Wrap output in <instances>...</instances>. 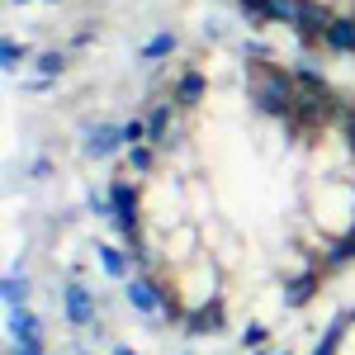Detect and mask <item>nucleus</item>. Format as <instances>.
Listing matches in <instances>:
<instances>
[{"label":"nucleus","instance_id":"obj_14","mask_svg":"<svg viewBox=\"0 0 355 355\" xmlns=\"http://www.w3.org/2000/svg\"><path fill=\"white\" fill-rule=\"evenodd\" d=\"M24 57H28L24 43H15V38H5V43H0V67H5V71H19V67H24Z\"/></svg>","mask_w":355,"mask_h":355},{"label":"nucleus","instance_id":"obj_4","mask_svg":"<svg viewBox=\"0 0 355 355\" xmlns=\"http://www.w3.org/2000/svg\"><path fill=\"white\" fill-rule=\"evenodd\" d=\"M119 147H128V142H123V128H114V123H95V128H90V137L81 142V152H85V157H95V162L114 157Z\"/></svg>","mask_w":355,"mask_h":355},{"label":"nucleus","instance_id":"obj_25","mask_svg":"<svg viewBox=\"0 0 355 355\" xmlns=\"http://www.w3.org/2000/svg\"><path fill=\"white\" fill-rule=\"evenodd\" d=\"M10 5H28V0H10Z\"/></svg>","mask_w":355,"mask_h":355},{"label":"nucleus","instance_id":"obj_1","mask_svg":"<svg viewBox=\"0 0 355 355\" xmlns=\"http://www.w3.org/2000/svg\"><path fill=\"white\" fill-rule=\"evenodd\" d=\"M251 100L270 119H289L294 114V71H284V67H275V62L261 57L251 67Z\"/></svg>","mask_w":355,"mask_h":355},{"label":"nucleus","instance_id":"obj_12","mask_svg":"<svg viewBox=\"0 0 355 355\" xmlns=\"http://www.w3.org/2000/svg\"><path fill=\"white\" fill-rule=\"evenodd\" d=\"M95 251H100V270L110 279H128V256L119 246H95Z\"/></svg>","mask_w":355,"mask_h":355},{"label":"nucleus","instance_id":"obj_22","mask_svg":"<svg viewBox=\"0 0 355 355\" xmlns=\"http://www.w3.org/2000/svg\"><path fill=\"white\" fill-rule=\"evenodd\" d=\"M10 355H43V341H15Z\"/></svg>","mask_w":355,"mask_h":355},{"label":"nucleus","instance_id":"obj_24","mask_svg":"<svg viewBox=\"0 0 355 355\" xmlns=\"http://www.w3.org/2000/svg\"><path fill=\"white\" fill-rule=\"evenodd\" d=\"M246 355H266V351H261V346H256V351H246Z\"/></svg>","mask_w":355,"mask_h":355},{"label":"nucleus","instance_id":"obj_26","mask_svg":"<svg viewBox=\"0 0 355 355\" xmlns=\"http://www.w3.org/2000/svg\"><path fill=\"white\" fill-rule=\"evenodd\" d=\"M48 5H57V0H48Z\"/></svg>","mask_w":355,"mask_h":355},{"label":"nucleus","instance_id":"obj_19","mask_svg":"<svg viewBox=\"0 0 355 355\" xmlns=\"http://www.w3.org/2000/svg\"><path fill=\"white\" fill-rule=\"evenodd\" d=\"M123 142H128V147H137V142H147V123H137V119H128V123H123Z\"/></svg>","mask_w":355,"mask_h":355},{"label":"nucleus","instance_id":"obj_3","mask_svg":"<svg viewBox=\"0 0 355 355\" xmlns=\"http://www.w3.org/2000/svg\"><path fill=\"white\" fill-rule=\"evenodd\" d=\"M62 308H67V322L71 327H90L95 322V294L85 284H67L62 289Z\"/></svg>","mask_w":355,"mask_h":355},{"label":"nucleus","instance_id":"obj_6","mask_svg":"<svg viewBox=\"0 0 355 355\" xmlns=\"http://www.w3.org/2000/svg\"><path fill=\"white\" fill-rule=\"evenodd\" d=\"M185 331H190V336H214V331H223V299L218 294L204 299L190 318H185Z\"/></svg>","mask_w":355,"mask_h":355},{"label":"nucleus","instance_id":"obj_18","mask_svg":"<svg viewBox=\"0 0 355 355\" xmlns=\"http://www.w3.org/2000/svg\"><path fill=\"white\" fill-rule=\"evenodd\" d=\"M38 71H43V76H62V71H67V57L57 53V48L38 53Z\"/></svg>","mask_w":355,"mask_h":355},{"label":"nucleus","instance_id":"obj_15","mask_svg":"<svg viewBox=\"0 0 355 355\" xmlns=\"http://www.w3.org/2000/svg\"><path fill=\"white\" fill-rule=\"evenodd\" d=\"M128 166L147 175V171L157 166V147H152V142H137V147H128Z\"/></svg>","mask_w":355,"mask_h":355},{"label":"nucleus","instance_id":"obj_20","mask_svg":"<svg viewBox=\"0 0 355 355\" xmlns=\"http://www.w3.org/2000/svg\"><path fill=\"white\" fill-rule=\"evenodd\" d=\"M90 214H95V218H114L110 194H90Z\"/></svg>","mask_w":355,"mask_h":355},{"label":"nucleus","instance_id":"obj_16","mask_svg":"<svg viewBox=\"0 0 355 355\" xmlns=\"http://www.w3.org/2000/svg\"><path fill=\"white\" fill-rule=\"evenodd\" d=\"M166 53H175V33H157V38L142 48V62H157V57H166Z\"/></svg>","mask_w":355,"mask_h":355},{"label":"nucleus","instance_id":"obj_17","mask_svg":"<svg viewBox=\"0 0 355 355\" xmlns=\"http://www.w3.org/2000/svg\"><path fill=\"white\" fill-rule=\"evenodd\" d=\"M341 336H346V322L336 318V322L327 327V336L318 341V351H313V355H336V346H341Z\"/></svg>","mask_w":355,"mask_h":355},{"label":"nucleus","instance_id":"obj_2","mask_svg":"<svg viewBox=\"0 0 355 355\" xmlns=\"http://www.w3.org/2000/svg\"><path fill=\"white\" fill-rule=\"evenodd\" d=\"M110 204H114V223H119V232L137 242L142 237V214H137V190L128 180H114L110 185Z\"/></svg>","mask_w":355,"mask_h":355},{"label":"nucleus","instance_id":"obj_23","mask_svg":"<svg viewBox=\"0 0 355 355\" xmlns=\"http://www.w3.org/2000/svg\"><path fill=\"white\" fill-rule=\"evenodd\" d=\"M114 355H137V351L133 346H114Z\"/></svg>","mask_w":355,"mask_h":355},{"label":"nucleus","instance_id":"obj_10","mask_svg":"<svg viewBox=\"0 0 355 355\" xmlns=\"http://www.w3.org/2000/svg\"><path fill=\"white\" fill-rule=\"evenodd\" d=\"M313 289H318V275H299V279H289V284H284V308H303V303L313 299Z\"/></svg>","mask_w":355,"mask_h":355},{"label":"nucleus","instance_id":"obj_13","mask_svg":"<svg viewBox=\"0 0 355 355\" xmlns=\"http://www.w3.org/2000/svg\"><path fill=\"white\" fill-rule=\"evenodd\" d=\"M0 299H5V308H24V303H28V279H24V275H5Z\"/></svg>","mask_w":355,"mask_h":355},{"label":"nucleus","instance_id":"obj_5","mask_svg":"<svg viewBox=\"0 0 355 355\" xmlns=\"http://www.w3.org/2000/svg\"><path fill=\"white\" fill-rule=\"evenodd\" d=\"M331 19H336V15H327L322 5H313V0H299V10H294V19H289V24L299 28L303 38H327Z\"/></svg>","mask_w":355,"mask_h":355},{"label":"nucleus","instance_id":"obj_7","mask_svg":"<svg viewBox=\"0 0 355 355\" xmlns=\"http://www.w3.org/2000/svg\"><path fill=\"white\" fill-rule=\"evenodd\" d=\"M10 341H43V322L28 308H10Z\"/></svg>","mask_w":355,"mask_h":355},{"label":"nucleus","instance_id":"obj_21","mask_svg":"<svg viewBox=\"0 0 355 355\" xmlns=\"http://www.w3.org/2000/svg\"><path fill=\"white\" fill-rule=\"evenodd\" d=\"M256 346H266V327H246L242 331V351H256Z\"/></svg>","mask_w":355,"mask_h":355},{"label":"nucleus","instance_id":"obj_11","mask_svg":"<svg viewBox=\"0 0 355 355\" xmlns=\"http://www.w3.org/2000/svg\"><path fill=\"white\" fill-rule=\"evenodd\" d=\"M199 100H204V76H199V71H185L180 85H175V105L190 110V105H199Z\"/></svg>","mask_w":355,"mask_h":355},{"label":"nucleus","instance_id":"obj_27","mask_svg":"<svg viewBox=\"0 0 355 355\" xmlns=\"http://www.w3.org/2000/svg\"><path fill=\"white\" fill-rule=\"evenodd\" d=\"M284 355H289V351H284Z\"/></svg>","mask_w":355,"mask_h":355},{"label":"nucleus","instance_id":"obj_9","mask_svg":"<svg viewBox=\"0 0 355 355\" xmlns=\"http://www.w3.org/2000/svg\"><path fill=\"white\" fill-rule=\"evenodd\" d=\"M147 142L152 147H166L171 142V105H157L152 119H147Z\"/></svg>","mask_w":355,"mask_h":355},{"label":"nucleus","instance_id":"obj_8","mask_svg":"<svg viewBox=\"0 0 355 355\" xmlns=\"http://www.w3.org/2000/svg\"><path fill=\"white\" fill-rule=\"evenodd\" d=\"M322 43H327L331 53H355V19H331Z\"/></svg>","mask_w":355,"mask_h":355}]
</instances>
